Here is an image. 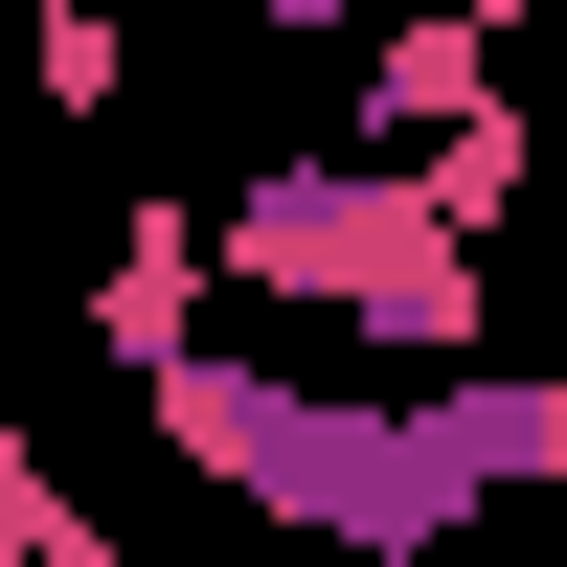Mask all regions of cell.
I'll list each match as a JSON object with an SVG mask.
<instances>
[{
	"instance_id": "cell-1",
	"label": "cell",
	"mask_w": 567,
	"mask_h": 567,
	"mask_svg": "<svg viewBox=\"0 0 567 567\" xmlns=\"http://www.w3.org/2000/svg\"><path fill=\"white\" fill-rule=\"evenodd\" d=\"M159 454L341 567H432L454 523L567 477V363H409V386H296V363H159Z\"/></svg>"
},
{
	"instance_id": "cell-2",
	"label": "cell",
	"mask_w": 567,
	"mask_h": 567,
	"mask_svg": "<svg viewBox=\"0 0 567 567\" xmlns=\"http://www.w3.org/2000/svg\"><path fill=\"white\" fill-rule=\"evenodd\" d=\"M205 227H227V296H272V318H341L363 363H499V272H477V227L432 205L409 159H250V182H205Z\"/></svg>"
},
{
	"instance_id": "cell-3",
	"label": "cell",
	"mask_w": 567,
	"mask_h": 567,
	"mask_svg": "<svg viewBox=\"0 0 567 567\" xmlns=\"http://www.w3.org/2000/svg\"><path fill=\"white\" fill-rule=\"evenodd\" d=\"M454 114H499V23L477 0H386V23L341 45V136L363 159H432Z\"/></svg>"
},
{
	"instance_id": "cell-4",
	"label": "cell",
	"mask_w": 567,
	"mask_h": 567,
	"mask_svg": "<svg viewBox=\"0 0 567 567\" xmlns=\"http://www.w3.org/2000/svg\"><path fill=\"white\" fill-rule=\"evenodd\" d=\"M205 296H227V227H205V205H136L114 250H91L69 341L114 363V386H159V363H205Z\"/></svg>"
},
{
	"instance_id": "cell-5",
	"label": "cell",
	"mask_w": 567,
	"mask_h": 567,
	"mask_svg": "<svg viewBox=\"0 0 567 567\" xmlns=\"http://www.w3.org/2000/svg\"><path fill=\"white\" fill-rule=\"evenodd\" d=\"M0 567H159V545H114V523L23 454V409H0Z\"/></svg>"
},
{
	"instance_id": "cell-6",
	"label": "cell",
	"mask_w": 567,
	"mask_h": 567,
	"mask_svg": "<svg viewBox=\"0 0 567 567\" xmlns=\"http://www.w3.org/2000/svg\"><path fill=\"white\" fill-rule=\"evenodd\" d=\"M23 91H45V114H114V91H136V23H114V0H45V23H23Z\"/></svg>"
},
{
	"instance_id": "cell-7",
	"label": "cell",
	"mask_w": 567,
	"mask_h": 567,
	"mask_svg": "<svg viewBox=\"0 0 567 567\" xmlns=\"http://www.w3.org/2000/svg\"><path fill=\"white\" fill-rule=\"evenodd\" d=\"M477 23H499V45H523V23H567V0H477Z\"/></svg>"
}]
</instances>
